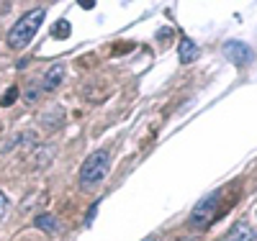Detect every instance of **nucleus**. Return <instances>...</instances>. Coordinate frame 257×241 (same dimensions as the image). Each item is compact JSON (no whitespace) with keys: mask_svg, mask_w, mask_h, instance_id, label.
Here are the masks:
<instances>
[{"mask_svg":"<svg viewBox=\"0 0 257 241\" xmlns=\"http://www.w3.org/2000/svg\"><path fill=\"white\" fill-rule=\"evenodd\" d=\"M54 36L57 39H67L70 36V24H67V21H57V24H54Z\"/></svg>","mask_w":257,"mask_h":241,"instance_id":"9","label":"nucleus"},{"mask_svg":"<svg viewBox=\"0 0 257 241\" xmlns=\"http://www.w3.org/2000/svg\"><path fill=\"white\" fill-rule=\"evenodd\" d=\"M144 241H157V238H152V236H149V238H144Z\"/></svg>","mask_w":257,"mask_h":241,"instance_id":"13","label":"nucleus"},{"mask_svg":"<svg viewBox=\"0 0 257 241\" xmlns=\"http://www.w3.org/2000/svg\"><path fill=\"white\" fill-rule=\"evenodd\" d=\"M219 208H221V192L216 190V192L206 195V198H201L196 203V208L190 210V218H188L190 226L193 228H208L219 218Z\"/></svg>","mask_w":257,"mask_h":241,"instance_id":"3","label":"nucleus"},{"mask_svg":"<svg viewBox=\"0 0 257 241\" xmlns=\"http://www.w3.org/2000/svg\"><path fill=\"white\" fill-rule=\"evenodd\" d=\"M226 238H229V241H257V233L252 231L249 223L239 221V223H234V226H231V231H229Z\"/></svg>","mask_w":257,"mask_h":241,"instance_id":"6","label":"nucleus"},{"mask_svg":"<svg viewBox=\"0 0 257 241\" xmlns=\"http://www.w3.org/2000/svg\"><path fill=\"white\" fill-rule=\"evenodd\" d=\"M108 167H111V154L105 149L100 151H93V154L82 162L80 167V185L82 187H93L98 185L105 174H108Z\"/></svg>","mask_w":257,"mask_h":241,"instance_id":"2","label":"nucleus"},{"mask_svg":"<svg viewBox=\"0 0 257 241\" xmlns=\"http://www.w3.org/2000/svg\"><path fill=\"white\" fill-rule=\"evenodd\" d=\"M178 241H193V238H178Z\"/></svg>","mask_w":257,"mask_h":241,"instance_id":"14","label":"nucleus"},{"mask_svg":"<svg viewBox=\"0 0 257 241\" xmlns=\"http://www.w3.org/2000/svg\"><path fill=\"white\" fill-rule=\"evenodd\" d=\"M16 98H18V87H8V93H6L3 100H0V105H11Z\"/></svg>","mask_w":257,"mask_h":241,"instance_id":"10","label":"nucleus"},{"mask_svg":"<svg viewBox=\"0 0 257 241\" xmlns=\"http://www.w3.org/2000/svg\"><path fill=\"white\" fill-rule=\"evenodd\" d=\"M44 18H47V8H31L26 16H21V21H16V26L8 31V47L11 49H24L36 36V31L41 29Z\"/></svg>","mask_w":257,"mask_h":241,"instance_id":"1","label":"nucleus"},{"mask_svg":"<svg viewBox=\"0 0 257 241\" xmlns=\"http://www.w3.org/2000/svg\"><path fill=\"white\" fill-rule=\"evenodd\" d=\"M82 8H95V0H80Z\"/></svg>","mask_w":257,"mask_h":241,"instance_id":"12","label":"nucleus"},{"mask_svg":"<svg viewBox=\"0 0 257 241\" xmlns=\"http://www.w3.org/2000/svg\"><path fill=\"white\" fill-rule=\"evenodd\" d=\"M8 208H11V200H8V195H6V192H0V218H3V215L8 213Z\"/></svg>","mask_w":257,"mask_h":241,"instance_id":"11","label":"nucleus"},{"mask_svg":"<svg viewBox=\"0 0 257 241\" xmlns=\"http://www.w3.org/2000/svg\"><path fill=\"white\" fill-rule=\"evenodd\" d=\"M34 226L41 228V231H47V233H52V236L59 233V228H62L59 221H57L52 213H41V215H36V218H34Z\"/></svg>","mask_w":257,"mask_h":241,"instance_id":"7","label":"nucleus"},{"mask_svg":"<svg viewBox=\"0 0 257 241\" xmlns=\"http://www.w3.org/2000/svg\"><path fill=\"white\" fill-rule=\"evenodd\" d=\"M224 57L234 64V67H247L254 54H252V49L247 47V44H242V41H226L224 44Z\"/></svg>","mask_w":257,"mask_h":241,"instance_id":"4","label":"nucleus"},{"mask_svg":"<svg viewBox=\"0 0 257 241\" xmlns=\"http://www.w3.org/2000/svg\"><path fill=\"white\" fill-rule=\"evenodd\" d=\"M198 54H201V52H198L196 44H193L188 36H183V39H180V62H183V64H190V62L198 59Z\"/></svg>","mask_w":257,"mask_h":241,"instance_id":"8","label":"nucleus"},{"mask_svg":"<svg viewBox=\"0 0 257 241\" xmlns=\"http://www.w3.org/2000/svg\"><path fill=\"white\" fill-rule=\"evenodd\" d=\"M62 80H64V67L62 64H52V67L47 70V75H44V80H41V90L44 93L57 90V87L62 85Z\"/></svg>","mask_w":257,"mask_h":241,"instance_id":"5","label":"nucleus"}]
</instances>
